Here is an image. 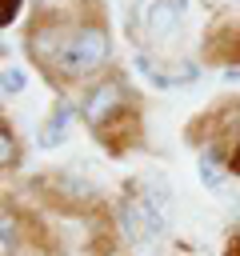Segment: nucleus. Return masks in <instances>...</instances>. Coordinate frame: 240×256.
Masks as SVG:
<instances>
[{
  "label": "nucleus",
  "instance_id": "5",
  "mask_svg": "<svg viewBox=\"0 0 240 256\" xmlns=\"http://www.w3.org/2000/svg\"><path fill=\"white\" fill-rule=\"evenodd\" d=\"M64 124H68V108H56V116L44 124V132L36 136L40 140V148H56V144H64Z\"/></svg>",
  "mask_w": 240,
  "mask_h": 256
},
{
  "label": "nucleus",
  "instance_id": "9",
  "mask_svg": "<svg viewBox=\"0 0 240 256\" xmlns=\"http://www.w3.org/2000/svg\"><path fill=\"white\" fill-rule=\"evenodd\" d=\"M12 244H16V220L12 212H4V256H12Z\"/></svg>",
  "mask_w": 240,
  "mask_h": 256
},
{
  "label": "nucleus",
  "instance_id": "7",
  "mask_svg": "<svg viewBox=\"0 0 240 256\" xmlns=\"http://www.w3.org/2000/svg\"><path fill=\"white\" fill-rule=\"evenodd\" d=\"M0 88H4V96L12 100L16 92H24V72H20L16 64H8V68H4V80H0Z\"/></svg>",
  "mask_w": 240,
  "mask_h": 256
},
{
  "label": "nucleus",
  "instance_id": "2",
  "mask_svg": "<svg viewBox=\"0 0 240 256\" xmlns=\"http://www.w3.org/2000/svg\"><path fill=\"white\" fill-rule=\"evenodd\" d=\"M120 108H124V84H120V80H100V84L84 96V120H88L92 128H104Z\"/></svg>",
  "mask_w": 240,
  "mask_h": 256
},
{
  "label": "nucleus",
  "instance_id": "11",
  "mask_svg": "<svg viewBox=\"0 0 240 256\" xmlns=\"http://www.w3.org/2000/svg\"><path fill=\"white\" fill-rule=\"evenodd\" d=\"M232 168H236V172H240V152H236V164H232Z\"/></svg>",
  "mask_w": 240,
  "mask_h": 256
},
{
  "label": "nucleus",
  "instance_id": "10",
  "mask_svg": "<svg viewBox=\"0 0 240 256\" xmlns=\"http://www.w3.org/2000/svg\"><path fill=\"white\" fill-rule=\"evenodd\" d=\"M224 80H240V68H228V72H224Z\"/></svg>",
  "mask_w": 240,
  "mask_h": 256
},
{
  "label": "nucleus",
  "instance_id": "4",
  "mask_svg": "<svg viewBox=\"0 0 240 256\" xmlns=\"http://www.w3.org/2000/svg\"><path fill=\"white\" fill-rule=\"evenodd\" d=\"M136 68H140V76L152 84V88H176V80H172V72H160V64L152 60V56H144V52H136Z\"/></svg>",
  "mask_w": 240,
  "mask_h": 256
},
{
  "label": "nucleus",
  "instance_id": "3",
  "mask_svg": "<svg viewBox=\"0 0 240 256\" xmlns=\"http://www.w3.org/2000/svg\"><path fill=\"white\" fill-rule=\"evenodd\" d=\"M180 16H184V0H152L148 12H144V28H148L152 40H168L176 32Z\"/></svg>",
  "mask_w": 240,
  "mask_h": 256
},
{
  "label": "nucleus",
  "instance_id": "8",
  "mask_svg": "<svg viewBox=\"0 0 240 256\" xmlns=\"http://www.w3.org/2000/svg\"><path fill=\"white\" fill-rule=\"evenodd\" d=\"M0 160H4V168L16 164V144H12V132H8V128L0 132Z\"/></svg>",
  "mask_w": 240,
  "mask_h": 256
},
{
  "label": "nucleus",
  "instance_id": "1",
  "mask_svg": "<svg viewBox=\"0 0 240 256\" xmlns=\"http://www.w3.org/2000/svg\"><path fill=\"white\" fill-rule=\"evenodd\" d=\"M104 60H108V36H104V28L80 24V28H72V36H68L56 68L64 76H88V72L104 68Z\"/></svg>",
  "mask_w": 240,
  "mask_h": 256
},
{
  "label": "nucleus",
  "instance_id": "6",
  "mask_svg": "<svg viewBox=\"0 0 240 256\" xmlns=\"http://www.w3.org/2000/svg\"><path fill=\"white\" fill-rule=\"evenodd\" d=\"M196 172H200V184H208V188H220L224 184V168H220V156L216 152H204L200 164H196Z\"/></svg>",
  "mask_w": 240,
  "mask_h": 256
}]
</instances>
